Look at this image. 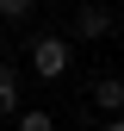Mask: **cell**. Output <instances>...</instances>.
I'll return each mask as SVG.
<instances>
[{
    "instance_id": "6da1fadb",
    "label": "cell",
    "mask_w": 124,
    "mask_h": 131,
    "mask_svg": "<svg viewBox=\"0 0 124 131\" xmlns=\"http://www.w3.org/2000/svg\"><path fill=\"white\" fill-rule=\"evenodd\" d=\"M31 69L43 81H62L74 69V38H62V31H43V38H31Z\"/></svg>"
},
{
    "instance_id": "7a4b0ae2",
    "label": "cell",
    "mask_w": 124,
    "mask_h": 131,
    "mask_svg": "<svg viewBox=\"0 0 124 131\" xmlns=\"http://www.w3.org/2000/svg\"><path fill=\"white\" fill-rule=\"evenodd\" d=\"M105 31H112V13H105V6H81V13H74V38H81V44H99Z\"/></svg>"
},
{
    "instance_id": "3957f363",
    "label": "cell",
    "mask_w": 124,
    "mask_h": 131,
    "mask_svg": "<svg viewBox=\"0 0 124 131\" xmlns=\"http://www.w3.org/2000/svg\"><path fill=\"white\" fill-rule=\"evenodd\" d=\"M93 106H99L105 119H124V81H118V75H105V81H93Z\"/></svg>"
},
{
    "instance_id": "277c9868",
    "label": "cell",
    "mask_w": 124,
    "mask_h": 131,
    "mask_svg": "<svg viewBox=\"0 0 124 131\" xmlns=\"http://www.w3.org/2000/svg\"><path fill=\"white\" fill-rule=\"evenodd\" d=\"M0 112H25V88L12 69H0Z\"/></svg>"
},
{
    "instance_id": "5b68a950",
    "label": "cell",
    "mask_w": 124,
    "mask_h": 131,
    "mask_svg": "<svg viewBox=\"0 0 124 131\" xmlns=\"http://www.w3.org/2000/svg\"><path fill=\"white\" fill-rule=\"evenodd\" d=\"M19 131H56V119H50L43 106H25V112H19Z\"/></svg>"
},
{
    "instance_id": "8992f818",
    "label": "cell",
    "mask_w": 124,
    "mask_h": 131,
    "mask_svg": "<svg viewBox=\"0 0 124 131\" xmlns=\"http://www.w3.org/2000/svg\"><path fill=\"white\" fill-rule=\"evenodd\" d=\"M31 6H37V0H0V25H19V19H31Z\"/></svg>"
},
{
    "instance_id": "52a82bcc",
    "label": "cell",
    "mask_w": 124,
    "mask_h": 131,
    "mask_svg": "<svg viewBox=\"0 0 124 131\" xmlns=\"http://www.w3.org/2000/svg\"><path fill=\"white\" fill-rule=\"evenodd\" d=\"M99 131H124V119H105V125H99Z\"/></svg>"
}]
</instances>
